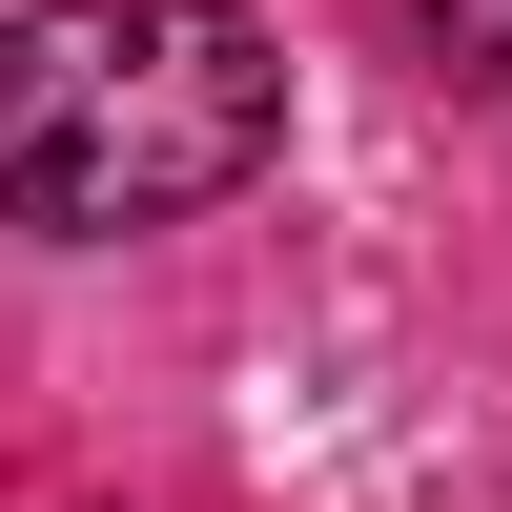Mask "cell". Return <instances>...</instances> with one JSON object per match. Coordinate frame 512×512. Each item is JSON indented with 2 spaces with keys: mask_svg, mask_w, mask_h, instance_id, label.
<instances>
[{
  "mask_svg": "<svg viewBox=\"0 0 512 512\" xmlns=\"http://www.w3.org/2000/svg\"><path fill=\"white\" fill-rule=\"evenodd\" d=\"M287 164V62L226 0H41L0 21V226H205Z\"/></svg>",
  "mask_w": 512,
  "mask_h": 512,
  "instance_id": "6da1fadb",
  "label": "cell"
}]
</instances>
